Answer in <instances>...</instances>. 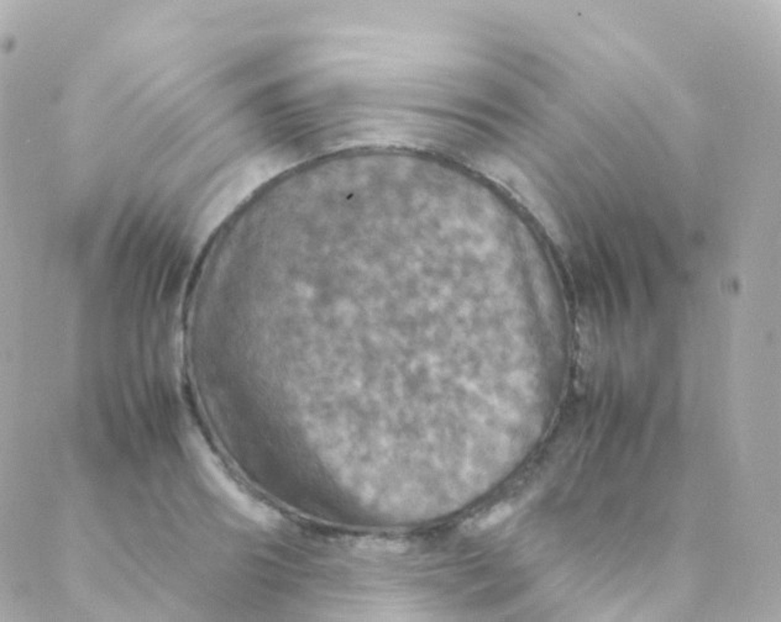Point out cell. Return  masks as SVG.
I'll list each match as a JSON object with an SVG mask.
<instances>
[{"label": "cell", "instance_id": "1", "mask_svg": "<svg viewBox=\"0 0 781 622\" xmlns=\"http://www.w3.org/2000/svg\"><path fill=\"white\" fill-rule=\"evenodd\" d=\"M203 464H205L207 474L213 480L215 486L218 488L225 498H228L233 507H235L240 513L245 515L252 520L260 524H272L275 521L273 513L267 509L266 507L253 500L248 494L243 493L235 481L230 480L225 471L219 467L218 463L213 461L210 454L202 457Z\"/></svg>", "mask_w": 781, "mask_h": 622}, {"label": "cell", "instance_id": "2", "mask_svg": "<svg viewBox=\"0 0 781 622\" xmlns=\"http://www.w3.org/2000/svg\"><path fill=\"white\" fill-rule=\"evenodd\" d=\"M513 514L512 505L510 504H500L497 507L491 509L489 513L483 515L482 517H475L470 526L467 527V530L470 531H482L487 530V528L496 526L497 524L502 523L503 520H506L507 517H510Z\"/></svg>", "mask_w": 781, "mask_h": 622}]
</instances>
